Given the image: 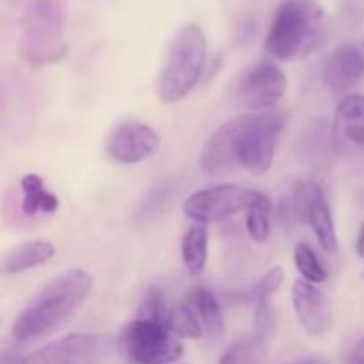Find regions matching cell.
I'll use <instances>...</instances> for the list:
<instances>
[{
	"label": "cell",
	"mask_w": 364,
	"mask_h": 364,
	"mask_svg": "<svg viewBox=\"0 0 364 364\" xmlns=\"http://www.w3.org/2000/svg\"><path fill=\"white\" fill-rule=\"evenodd\" d=\"M91 288V274L82 269H71L57 276L14 320L13 338L18 343H31L55 334L77 315Z\"/></svg>",
	"instance_id": "cell-1"
},
{
	"label": "cell",
	"mask_w": 364,
	"mask_h": 364,
	"mask_svg": "<svg viewBox=\"0 0 364 364\" xmlns=\"http://www.w3.org/2000/svg\"><path fill=\"white\" fill-rule=\"evenodd\" d=\"M323 23V11L315 0H281L274 13L265 52L277 60H291L311 50Z\"/></svg>",
	"instance_id": "cell-2"
},
{
	"label": "cell",
	"mask_w": 364,
	"mask_h": 364,
	"mask_svg": "<svg viewBox=\"0 0 364 364\" xmlns=\"http://www.w3.org/2000/svg\"><path fill=\"white\" fill-rule=\"evenodd\" d=\"M206 63V36L196 23L178 28L159 78V95L166 103H176L191 95L201 80Z\"/></svg>",
	"instance_id": "cell-3"
},
{
	"label": "cell",
	"mask_w": 364,
	"mask_h": 364,
	"mask_svg": "<svg viewBox=\"0 0 364 364\" xmlns=\"http://www.w3.org/2000/svg\"><path fill=\"white\" fill-rule=\"evenodd\" d=\"M237 117L235 153L237 164L255 176L270 171L276 156V146L284 127V116L279 110H259Z\"/></svg>",
	"instance_id": "cell-4"
},
{
	"label": "cell",
	"mask_w": 364,
	"mask_h": 364,
	"mask_svg": "<svg viewBox=\"0 0 364 364\" xmlns=\"http://www.w3.org/2000/svg\"><path fill=\"white\" fill-rule=\"evenodd\" d=\"M121 355L134 364H169L181 358L183 347L167 326L153 320L134 318L117 334Z\"/></svg>",
	"instance_id": "cell-5"
},
{
	"label": "cell",
	"mask_w": 364,
	"mask_h": 364,
	"mask_svg": "<svg viewBox=\"0 0 364 364\" xmlns=\"http://www.w3.org/2000/svg\"><path fill=\"white\" fill-rule=\"evenodd\" d=\"M258 196V191L240 185H215L188 196L183 212L188 219L198 224L219 223L237 215L242 210H247Z\"/></svg>",
	"instance_id": "cell-6"
},
{
	"label": "cell",
	"mask_w": 364,
	"mask_h": 364,
	"mask_svg": "<svg viewBox=\"0 0 364 364\" xmlns=\"http://www.w3.org/2000/svg\"><path fill=\"white\" fill-rule=\"evenodd\" d=\"M20 50L32 64L55 63L66 53L68 48L60 38L59 23L52 14L46 13L45 7H38L25 18Z\"/></svg>",
	"instance_id": "cell-7"
},
{
	"label": "cell",
	"mask_w": 364,
	"mask_h": 364,
	"mask_svg": "<svg viewBox=\"0 0 364 364\" xmlns=\"http://www.w3.org/2000/svg\"><path fill=\"white\" fill-rule=\"evenodd\" d=\"M295 210L299 219L306 220L313 228L323 251L334 255L338 251L336 228L326 196L318 183L301 181L295 187Z\"/></svg>",
	"instance_id": "cell-8"
},
{
	"label": "cell",
	"mask_w": 364,
	"mask_h": 364,
	"mask_svg": "<svg viewBox=\"0 0 364 364\" xmlns=\"http://www.w3.org/2000/svg\"><path fill=\"white\" fill-rule=\"evenodd\" d=\"M160 148V135L141 121L117 124L107 139V155L119 164H139L151 159Z\"/></svg>",
	"instance_id": "cell-9"
},
{
	"label": "cell",
	"mask_w": 364,
	"mask_h": 364,
	"mask_svg": "<svg viewBox=\"0 0 364 364\" xmlns=\"http://www.w3.org/2000/svg\"><path fill=\"white\" fill-rule=\"evenodd\" d=\"M288 89V78L276 64L262 63L247 71L240 84V98L255 112L269 110L279 102Z\"/></svg>",
	"instance_id": "cell-10"
},
{
	"label": "cell",
	"mask_w": 364,
	"mask_h": 364,
	"mask_svg": "<svg viewBox=\"0 0 364 364\" xmlns=\"http://www.w3.org/2000/svg\"><path fill=\"white\" fill-rule=\"evenodd\" d=\"M291 302L295 315L313 338H322L333 327V315L326 294L316 284L304 279H297L291 287Z\"/></svg>",
	"instance_id": "cell-11"
},
{
	"label": "cell",
	"mask_w": 364,
	"mask_h": 364,
	"mask_svg": "<svg viewBox=\"0 0 364 364\" xmlns=\"http://www.w3.org/2000/svg\"><path fill=\"white\" fill-rule=\"evenodd\" d=\"M364 78V52L358 45H341L334 50L323 68V82L334 95L350 91Z\"/></svg>",
	"instance_id": "cell-12"
},
{
	"label": "cell",
	"mask_w": 364,
	"mask_h": 364,
	"mask_svg": "<svg viewBox=\"0 0 364 364\" xmlns=\"http://www.w3.org/2000/svg\"><path fill=\"white\" fill-rule=\"evenodd\" d=\"M100 348V338L92 334H71V336L48 343L46 347L23 358L21 364H77L92 358Z\"/></svg>",
	"instance_id": "cell-13"
},
{
	"label": "cell",
	"mask_w": 364,
	"mask_h": 364,
	"mask_svg": "<svg viewBox=\"0 0 364 364\" xmlns=\"http://www.w3.org/2000/svg\"><path fill=\"white\" fill-rule=\"evenodd\" d=\"M235 137H237V117L220 124L201 149L199 167L206 174H223L238 167L235 153Z\"/></svg>",
	"instance_id": "cell-14"
},
{
	"label": "cell",
	"mask_w": 364,
	"mask_h": 364,
	"mask_svg": "<svg viewBox=\"0 0 364 364\" xmlns=\"http://www.w3.org/2000/svg\"><path fill=\"white\" fill-rule=\"evenodd\" d=\"M55 256V245L50 240H28L16 245L0 259V276H16L43 265Z\"/></svg>",
	"instance_id": "cell-15"
},
{
	"label": "cell",
	"mask_w": 364,
	"mask_h": 364,
	"mask_svg": "<svg viewBox=\"0 0 364 364\" xmlns=\"http://www.w3.org/2000/svg\"><path fill=\"white\" fill-rule=\"evenodd\" d=\"M185 301L194 311L196 318L203 329V336L219 340L224 334V316L215 295L208 288L194 287L187 294Z\"/></svg>",
	"instance_id": "cell-16"
},
{
	"label": "cell",
	"mask_w": 364,
	"mask_h": 364,
	"mask_svg": "<svg viewBox=\"0 0 364 364\" xmlns=\"http://www.w3.org/2000/svg\"><path fill=\"white\" fill-rule=\"evenodd\" d=\"M284 279V270L281 267L270 269L255 287V334L269 338L274 326V316L270 302L272 295L279 290Z\"/></svg>",
	"instance_id": "cell-17"
},
{
	"label": "cell",
	"mask_w": 364,
	"mask_h": 364,
	"mask_svg": "<svg viewBox=\"0 0 364 364\" xmlns=\"http://www.w3.org/2000/svg\"><path fill=\"white\" fill-rule=\"evenodd\" d=\"M21 212L25 215L46 213L52 215L59 210V198L45 187L38 174H25L21 178Z\"/></svg>",
	"instance_id": "cell-18"
},
{
	"label": "cell",
	"mask_w": 364,
	"mask_h": 364,
	"mask_svg": "<svg viewBox=\"0 0 364 364\" xmlns=\"http://www.w3.org/2000/svg\"><path fill=\"white\" fill-rule=\"evenodd\" d=\"M333 142V134L327 128L326 121L316 119L306 127L299 142V153L311 166H323L329 159V149Z\"/></svg>",
	"instance_id": "cell-19"
},
{
	"label": "cell",
	"mask_w": 364,
	"mask_h": 364,
	"mask_svg": "<svg viewBox=\"0 0 364 364\" xmlns=\"http://www.w3.org/2000/svg\"><path fill=\"white\" fill-rule=\"evenodd\" d=\"M181 258L191 274L203 272L208 258V230L205 224H191L181 238Z\"/></svg>",
	"instance_id": "cell-20"
},
{
	"label": "cell",
	"mask_w": 364,
	"mask_h": 364,
	"mask_svg": "<svg viewBox=\"0 0 364 364\" xmlns=\"http://www.w3.org/2000/svg\"><path fill=\"white\" fill-rule=\"evenodd\" d=\"M355 127H364V96L363 95H350L345 96L336 109L334 116V124L331 128L333 134V142L343 141L345 132Z\"/></svg>",
	"instance_id": "cell-21"
},
{
	"label": "cell",
	"mask_w": 364,
	"mask_h": 364,
	"mask_svg": "<svg viewBox=\"0 0 364 364\" xmlns=\"http://www.w3.org/2000/svg\"><path fill=\"white\" fill-rule=\"evenodd\" d=\"M267 355V338L252 334L228 347L219 364H262Z\"/></svg>",
	"instance_id": "cell-22"
},
{
	"label": "cell",
	"mask_w": 364,
	"mask_h": 364,
	"mask_svg": "<svg viewBox=\"0 0 364 364\" xmlns=\"http://www.w3.org/2000/svg\"><path fill=\"white\" fill-rule=\"evenodd\" d=\"M270 210H272V203H270L269 196L259 192L256 201L249 206L247 212V233L256 244H263L267 242L270 233Z\"/></svg>",
	"instance_id": "cell-23"
},
{
	"label": "cell",
	"mask_w": 364,
	"mask_h": 364,
	"mask_svg": "<svg viewBox=\"0 0 364 364\" xmlns=\"http://www.w3.org/2000/svg\"><path fill=\"white\" fill-rule=\"evenodd\" d=\"M167 327L176 338H187V340H201L203 329L196 318L194 311L187 301L180 302L174 308H169V318Z\"/></svg>",
	"instance_id": "cell-24"
},
{
	"label": "cell",
	"mask_w": 364,
	"mask_h": 364,
	"mask_svg": "<svg viewBox=\"0 0 364 364\" xmlns=\"http://www.w3.org/2000/svg\"><path fill=\"white\" fill-rule=\"evenodd\" d=\"M294 262H295V267H297L299 274L302 276V279L308 281V283L320 284L327 279L326 269H323L318 256L315 255V251H313L308 244L295 245Z\"/></svg>",
	"instance_id": "cell-25"
},
{
	"label": "cell",
	"mask_w": 364,
	"mask_h": 364,
	"mask_svg": "<svg viewBox=\"0 0 364 364\" xmlns=\"http://www.w3.org/2000/svg\"><path fill=\"white\" fill-rule=\"evenodd\" d=\"M135 318H146L153 320L167 326V318H169V306H167L166 297H164L162 290L159 287H151L146 295L142 297V302L139 304V311ZM169 329V327H167Z\"/></svg>",
	"instance_id": "cell-26"
},
{
	"label": "cell",
	"mask_w": 364,
	"mask_h": 364,
	"mask_svg": "<svg viewBox=\"0 0 364 364\" xmlns=\"http://www.w3.org/2000/svg\"><path fill=\"white\" fill-rule=\"evenodd\" d=\"M345 139H347L348 142H352V144L364 148V127H355V128H350V130H347L345 132L343 141Z\"/></svg>",
	"instance_id": "cell-27"
},
{
	"label": "cell",
	"mask_w": 364,
	"mask_h": 364,
	"mask_svg": "<svg viewBox=\"0 0 364 364\" xmlns=\"http://www.w3.org/2000/svg\"><path fill=\"white\" fill-rule=\"evenodd\" d=\"M343 364H364V338L352 348V352L348 354V358L345 359Z\"/></svg>",
	"instance_id": "cell-28"
},
{
	"label": "cell",
	"mask_w": 364,
	"mask_h": 364,
	"mask_svg": "<svg viewBox=\"0 0 364 364\" xmlns=\"http://www.w3.org/2000/svg\"><path fill=\"white\" fill-rule=\"evenodd\" d=\"M23 358L16 348H7V350L0 352V364H21Z\"/></svg>",
	"instance_id": "cell-29"
},
{
	"label": "cell",
	"mask_w": 364,
	"mask_h": 364,
	"mask_svg": "<svg viewBox=\"0 0 364 364\" xmlns=\"http://www.w3.org/2000/svg\"><path fill=\"white\" fill-rule=\"evenodd\" d=\"M355 251H358V255L364 259V226L359 230L358 242H355Z\"/></svg>",
	"instance_id": "cell-30"
},
{
	"label": "cell",
	"mask_w": 364,
	"mask_h": 364,
	"mask_svg": "<svg viewBox=\"0 0 364 364\" xmlns=\"http://www.w3.org/2000/svg\"><path fill=\"white\" fill-rule=\"evenodd\" d=\"M291 364H331V363L323 358H306L302 359V361L291 363Z\"/></svg>",
	"instance_id": "cell-31"
},
{
	"label": "cell",
	"mask_w": 364,
	"mask_h": 364,
	"mask_svg": "<svg viewBox=\"0 0 364 364\" xmlns=\"http://www.w3.org/2000/svg\"><path fill=\"white\" fill-rule=\"evenodd\" d=\"M363 279H364V270H363Z\"/></svg>",
	"instance_id": "cell-32"
}]
</instances>
